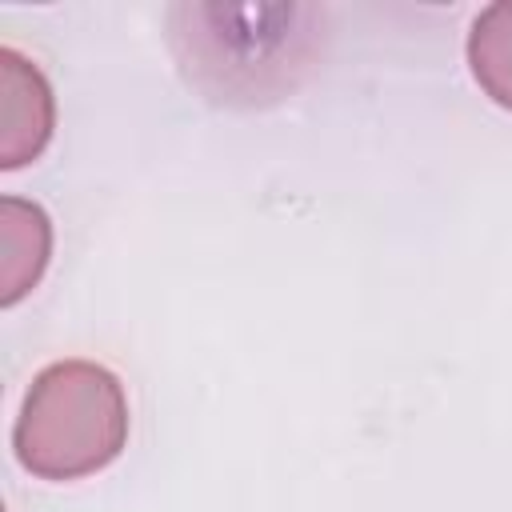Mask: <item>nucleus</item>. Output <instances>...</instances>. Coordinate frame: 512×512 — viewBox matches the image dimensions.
<instances>
[{"instance_id": "1", "label": "nucleus", "mask_w": 512, "mask_h": 512, "mask_svg": "<svg viewBox=\"0 0 512 512\" xmlns=\"http://www.w3.org/2000/svg\"><path fill=\"white\" fill-rule=\"evenodd\" d=\"M128 444L124 384L92 360H56L24 392L12 424L20 468L40 480H80L108 468Z\"/></svg>"}, {"instance_id": "2", "label": "nucleus", "mask_w": 512, "mask_h": 512, "mask_svg": "<svg viewBox=\"0 0 512 512\" xmlns=\"http://www.w3.org/2000/svg\"><path fill=\"white\" fill-rule=\"evenodd\" d=\"M0 92V168H20L44 152L56 124V100L44 72L16 48H0Z\"/></svg>"}, {"instance_id": "3", "label": "nucleus", "mask_w": 512, "mask_h": 512, "mask_svg": "<svg viewBox=\"0 0 512 512\" xmlns=\"http://www.w3.org/2000/svg\"><path fill=\"white\" fill-rule=\"evenodd\" d=\"M0 232H4V304H16L48 268L52 252V224L40 204L4 196L0 200Z\"/></svg>"}, {"instance_id": "4", "label": "nucleus", "mask_w": 512, "mask_h": 512, "mask_svg": "<svg viewBox=\"0 0 512 512\" xmlns=\"http://www.w3.org/2000/svg\"><path fill=\"white\" fill-rule=\"evenodd\" d=\"M468 68L484 96L512 108V0L488 4L468 32Z\"/></svg>"}]
</instances>
